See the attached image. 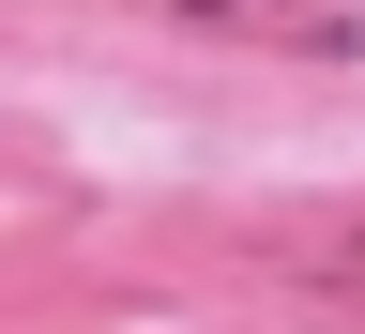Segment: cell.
<instances>
[{"label": "cell", "mask_w": 365, "mask_h": 334, "mask_svg": "<svg viewBox=\"0 0 365 334\" xmlns=\"http://www.w3.org/2000/svg\"><path fill=\"white\" fill-rule=\"evenodd\" d=\"M244 31L304 46V61H365V0H244Z\"/></svg>", "instance_id": "1"}]
</instances>
